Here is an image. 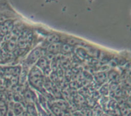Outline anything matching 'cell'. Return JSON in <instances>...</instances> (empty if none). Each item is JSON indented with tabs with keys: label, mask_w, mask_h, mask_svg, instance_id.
Returning <instances> with one entry per match:
<instances>
[{
	"label": "cell",
	"mask_w": 131,
	"mask_h": 116,
	"mask_svg": "<svg viewBox=\"0 0 131 116\" xmlns=\"http://www.w3.org/2000/svg\"><path fill=\"white\" fill-rule=\"evenodd\" d=\"M61 45L58 42L50 44L48 46V51L52 54H57L61 51Z\"/></svg>",
	"instance_id": "6da1fadb"
},
{
	"label": "cell",
	"mask_w": 131,
	"mask_h": 116,
	"mask_svg": "<svg viewBox=\"0 0 131 116\" xmlns=\"http://www.w3.org/2000/svg\"><path fill=\"white\" fill-rule=\"evenodd\" d=\"M50 111L52 112V114L55 116H63L64 114V112L62 110L61 108L56 105H53L49 108Z\"/></svg>",
	"instance_id": "7a4b0ae2"
},
{
	"label": "cell",
	"mask_w": 131,
	"mask_h": 116,
	"mask_svg": "<svg viewBox=\"0 0 131 116\" xmlns=\"http://www.w3.org/2000/svg\"><path fill=\"white\" fill-rule=\"evenodd\" d=\"M80 113L83 116H93V111L89 108L85 107L81 110Z\"/></svg>",
	"instance_id": "52a82bcc"
},
{
	"label": "cell",
	"mask_w": 131,
	"mask_h": 116,
	"mask_svg": "<svg viewBox=\"0 0 131 116\" xmlns=\"http://www.w3.org/2000/svg\"><path fill=\"white\" fill-rule=\"evenodd\" d=\"M59 39L60 38L58 35L57 34H52L48 37L47 39H46V42L48 44H53V43L59 42Z\"/></svg>",
	"instance_id": "3957f363"
},
{
	"label": "cell",
	"mask_w": 131,
	"mask_h": 116,
	"mask_svg": "<svg viewBox=\"0 0 131 116\" xmlns=\"http://www.w3.org/2000/svg\"><path fill=\"white\" fill-rule=\"evenodd\" d=\"M37 64H38L39 67H40V68L43 70H45L48 67H49L48 60L45 57H42L39 59Z\"/></svg>",
	"instance_id": "277c9868"
},
{
	"label": "cell",
	"mask_w": 131,
	"mask_h": 116,
	"mask_svg": "<svg viewBox=\"0 0 131 116\" xmlns=\"http://www.w3.org/2000/svg\"><path fill=\"white\" fill-rule=\"evenodd\" d=\"M72 116H83V115L81 114L80 112L76 111V112H74V113H73Z\"/></svg>",
	"instance_id": "8fae6325"
},
{
	"label": "cell",
	"mask_w": 131,
	"mask_h": 116,
	"mask_svg": "<svg viewBox=\"0 0 131 116\" xmlns=\"http://www.w3.org/2000/svg\"><path fill=\"white\" fill-rule=\"evenodd\" d=\"M59 108H61V109L62 110V111H65V110L67 109L68 108V105H67V104L65 102H63V101H58L57 103L55 104Z\"/></svg>",
	"instance_id": "ba28073f"
},
{
	"label": "cell",
	"mask_w": 131,
	"mask_h": 116,
	"mask_svg": "<svg viewBox=\"0 0 131 116\" xmlns=\"http://www.w3.org/2000/svg\"><path fill=\"white\" fill-rule=\"evenodd\" d=\"M117 88V84H116V83L112 84L111 86H110V89H111V90L113 91H116Z\"/></svg>",
	"instance_id": "30bf717a"
},
{
	"label": "cell",
	"mask_w": 131,
	"mask_h": 116,
	"mask_svg": "<svg viewBox=\"0 0 131 116\" xmlns=\"http://www.w3.org/2000/svg\"><path fill=\"white\" fill-rule=\"evenodd\" d=\"M67 43H68V44L70 45H74L77 44L78 43V41H77L76 39H68V41H67Z\"/></svg>",
	"instance_id": "9c48e42d"
},
{
	"label": "cell",
	"mask_w": 131,
	"mask_h": 116,
	"mask_svg": "<svg viewBox=\"0 0 131 116\" xmlns=\"http://www.w3.org/2000/svg\"><path fill=\"white\" fill-rule=\"evenodd\" d=\"M72 46L71 45L68 44H63L62 45H61V51L63 52V53L67 54V53H70L72 51Z\"/></svg>",
	"instance_id": "8992f818"
},
{
	"label": "cell",
	"mask_w": 131,
	"mask_h": 116,
	"mask_svg": "<svg viewBox=\"0 0 131 116\" xmlns=\"http://www.w3.org/2000/svg\"><path fill=\"white\" fill-rule=\"evenodd\" d=\"M31 57V60L33 61H36L37 59H39L42 55V51L40 48H37L34 51L32 52Z\"/></svg>",
	"instance_id": "5b68a950"
}]
</instances>
